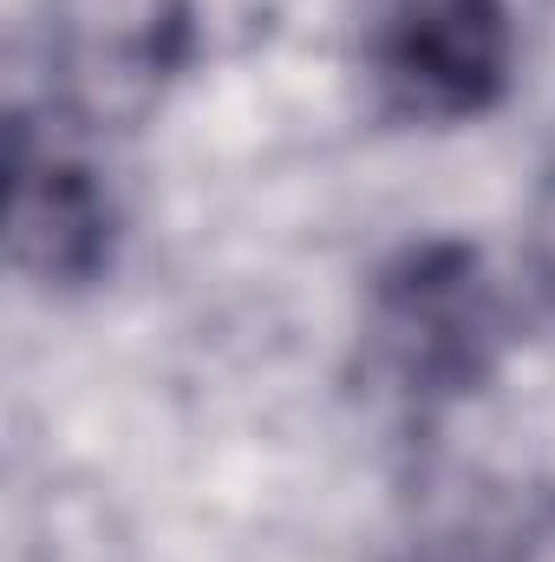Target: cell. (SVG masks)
Listing matches in <instances>:
<instances>
[{"mask_svg": "<svg viewBox=\"0 0 555 562\" xmlns=\"http://www.w3.org/2000/svg\"><path fill=\"white\" fill-rule=\"evenodd\" d=\"M497 347H503V307L497 288L484 281V262L464 243L406 249L373 281L366 367L412 413L477 393L497 367Z\"/></svg>", "mask_w": 555, "mask_h": 562, "instance_id": "6da1fadb", "label": "cell"}, {"mask_svg": "<svg viewBox=\"0 0 555 562\" xmlns=\"http://www.w3.org/2000/svg\"><path fill=\"white\" fill-rule=\"evenodd\" d=\"M373 72L393 112L424 125L490 112L517 72L510 0H386L373 33Z\"/></svg>", "mask_w": 555, "mask_h": 562, "instance_id": "7a4b0ae2", "label": "cell"}, {"mask_svg": "<svg viewBox=\"0 0 555 562\" xmlns=\"http://www.w3.org/2000/svg\"><path fill=\"white\" fill-rule=\"evenodd\" d=\"M59 92L86 119H138L183 53V0H53Z\"/></svg>", "mask_w": 555, "mask_h": 562, "instance_id": "3957f363", "label": "cell"}, {"mask_svg": "<svg viewBox=\"0 0 555 562\" xmlns=\"http://www.w3.org/2000/svg\"><path fill=\"white\" fill-rule=\"evenodd\" d=\"M112 196L99 170L59 138L39 144L33 119L13 125V262L39 288H86L112 262Z\"/></svg>", "mask_w": 555, "mask_h": 562, "instance_id": "277c9868", "label": "cell"}, {"mask_svg": "<svg viewBox=\"0 0 555 562\" xmlns=\"http://www.w3.org/2000/svg\"><path fill=\"white\" fill-rule=\"evenodd\" d=\"M530 281L543 294V307L555 314V170L536 190V210H530Z\"/></svg>", "mask_w": 555, "mask_h": 562, "instance_id": "5b68a950", "label": "cell"}]
</instances>
